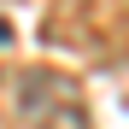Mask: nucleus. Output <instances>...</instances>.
I'll return each instance as SVG.
<instances>
[{"label": "nucleus", "mask_w": 129, "mask_h": 129, "mask_svg": "<svg viewBox=\"0 0 129 129\" xmlns=\"http://www.w3.org/2000/svg\"><path fill=\"white\" fill-rule=\"evenodd\" d=\"M24 112L41 123V129H88V112L76 106L71 94V82H59V76H29L24 82Z\"/></svg>", "instance_id": "nucleus-1"}, {"label": "nucleus", "mask_w": 129, "mask_h": 129, "mask_svg": "<svg viewBox=\"0 0 129 129\" xmlns=\"http://www.w3.org/2000/svg\"><path fill=\"white\" fill-rule=\"evenodd\" d=\"M6 41H12V29H6V24H0V47H6Z\"/></svg>", "instance_id": "nucleus-2"}]
</instances>
